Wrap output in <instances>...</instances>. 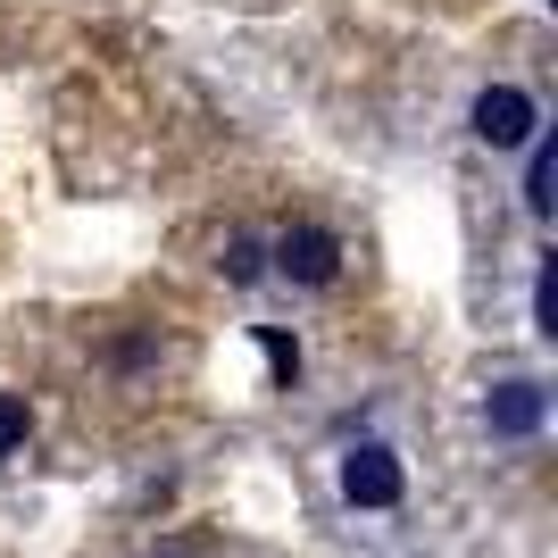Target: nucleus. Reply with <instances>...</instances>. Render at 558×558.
I'll return each instance as SVG.
<instances>
[{
    "mask_svg": "<svg viewBox=\"0 0 558 558\" xmlns=\"http://www.w3.org/2000/svg\"><path fill=\"white\" fill-rule=\"evenodd\" d=\"M466 134L484 142V150H525V142L542 134V109H534L525 84H484L475 109H466Z\"/></svg>",
    "mask_w": 558,
    "mask_h": 558,
    "instance_id": "f257e3e1",
    "label": "nucleus"
},
{
    "mask_svg": "<svg viewBox=\"0 0 558 558\" xmlns=\"http://www.w3.org/2000/svg\"><path fill=\"white\" fill-rule=\"evenodd\" d=\"M276 276L283 283H333L342 276V233H326V226H292V233H276Z\"/></svg>",
    "mask_w": 558,
    "mask_h": 558,
    "instance_id": "f03ea898",
    "label": "nucleus"
},
{
    "mask_svg": "<svg viewBox=\"0 0 558 558\" xmlns=\"http://www.w3.org/2000/svg\"><path fill=\"white\" fill-rule=\"evenodd\" d=\"M342 500L350 509H392L400 500V459L384 442H350L342 450Z\"/></svg>",
    "mask_w": 558,
    "mask_h": 558,
    "instance_id": "7ed1b4c3",
    "label": "nucleus"
},
{
    "mask_svg": "<svg viewBox=\"0 0 558 558\" xmlns=\"http://www.w3.org/2000/svg\"><path fill=\"white\" fill-rule=\"evenodd\" d=\"M542 417H550V392H542L534 375H509V384H492L484 425L500 434V442H534V434H542Z\"/></svg>",
    "mask_w": 558,
    "mask_h": 558,
    "instance_id": "20e7f679",
    "label": "nucleus"
},
{
    "mask_svg": "<svg viewBox=\"0 0 558 558\" xmlns=\"http://www.w3.org/2000/svg\"><path fill=\"white\" fill-rule=\"evenodd\" d=\"M550 184H558V150H550V134H534L525 142V209L534 217H550Z\"/></svg>",
    "mask_w": 558,
    "mask_h": 558,
    "instance_id": "39448f33",
    "label": "nucleus"
},
{
    "mask_svg": "<svg viewBox=\"0 0 558 558\" xmlns=\"http://www.w3.org/2000/svg\"><path fill=\"white\" fill-rule=\"evenodd\" d=\"M25 434H34V409H25L17 392H0V459H17Z\"/></svg>",
    "mask_w": 558,
    "mask_h": 558,
    "instance_id": "423d86ee",
    "label": "nucleus"
},
{
    "mask_svg": "<svg viewBox=\"0 0 558 558\" xmlns=\"http://www.w3.org/2000/svg\"><path fill=\"white\" fill-rule=\"evenodd\" d=\"M258 342H267V367H276V384H292V375H301V342H292V333H258Z\"/></svg>",
    "mask_w": 558,
    "mask_h": 558,
    "instance_id": "0eeeda50",
    "label": "nucleus"
},
{
    "mask_svg": "<svg viewBox=\"0 0 558 558\" xmlns=\"http://www.w3.org/2000/svg\"><path fill=\"white\" fill-rule=\"evenodd\" d=\"M226 267H233L242 283H251V276H258V242H233V251H226Z\"/></svg>",
    "mask_w": 558,
    "mask_h": 558,
    "instance_id": "6e6552de",
    "label": "nucleus"
}]
</instances>
